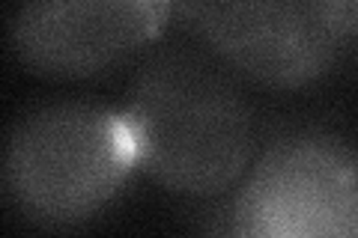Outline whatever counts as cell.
<instances>
[{
	"label": "cell",
	"mask_w": 358,
	"mask_h": 238,
	"mask_svg": "<svg viewBox=\"0 0 358 238\" xmlns=\"http://www.w3.org/2000/svg\"><path fill=\"white\" fill-rule=\"evenodd\" d=\"M233 221L254 238H355L358 155L331 137L272 146L239 191Z\"/></svg>",
	"instance_id": "277c9868"
},
{
	"label": "cell",
	"mask_w": 358,
	"mask_h": 238,
	"mask_svg": "<svg viewBox=\"0 0 358 238\" xmlns=\"http://www.w3.org/2000/svg\"><path fill=\"white\" fill-rule=\"evenodd\" d=\"M343 3H346V13H350L352 33H358V0H343Z\"/></svg>",
	"instance_id": "8992f818"
},
{
	"label": "cell",
	"mask_w": 358,
	"mask_h": 238,
	"mask_svg": "<svg viewBox=\"0 0 358 238\" xmlns=\"http://www.w3.org/2000/svg\"><path fill=\"white\" fill-rule=\"evenodd\" d=\"M176 0H24L13 48L45 77H93L117 69L162 36Z\"/></svg>",
	"instance_id": "5b68a950"
},
{
	"label": "cell",
	"mask_w": 358,
	"mask_h": 238,
	"mask_svg": "<svg viewBox=\"0 0 358 238\" xmlns=\"http://www.w3.org/2000/svg\"><path fill=\"white\" fill-rule=\"evenodd\" d=\"M176 6L227 69L275 89L322 77L352 33L343 0H176Z\"/></svg>",
	"instance_id": "3957f363"
},
{
	"label": "cell",
	"mask_w": 358,
	"mask_h": 238,
	"mask_svg": "<svg viewBox=\"0 0 358 238\" xmlns=\"http://www.w3.org/2000/svg\"><path fill=\"white\" fill-rule=\"evenodd\" d=\"M138 167L126 110L51 105L9 134L3 188L18 214L39 226H75L102 211Z\"/></svg>",
	"instance_id": "7a4b0ae2"
},
{
	"label": "cell",
	"mask_w": 358,
	"mask_h": 238,
	"mask_svg": "<svg viewBox=\"0 0 358 238\" xmlns=\"http://www.w3.org/2000/svg\"><path fill=\"white\" fill-rule=\"evenodd\" d=\"M138 167L162 188L212 197L248 173L257 131L248 101L218 66L194 54L152 60L129 89Z\"/></svg>",
	"instance_id": "6da1fadb"
}]
</instances>
